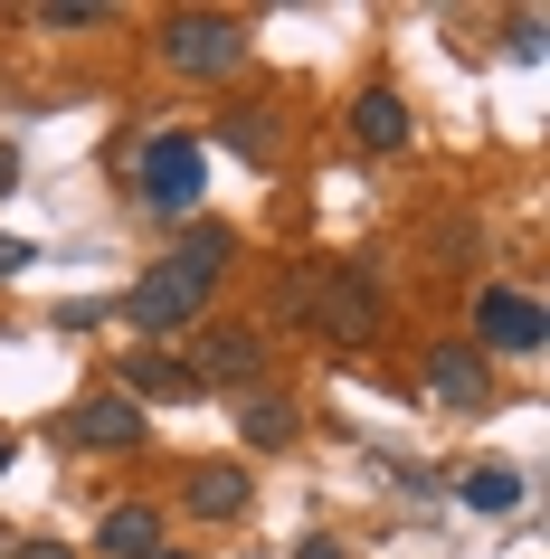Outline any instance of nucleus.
I'll use <instances>...</instances> for the list:
<instances>
[{"instance_id": "nucleus-1", "label": "nucleus", "mask_w": 550, "mask_h": 559, "mask_svg": "<svg viewBox=\"0 0 550 559\" xmlns=\"http://www.w3.org/2000/svg\"><path fill=\"white\" fill-rule=\"evenodd\" d=\"M229 257H237V237L219 228V218H200V228L180 237V247H172L162 265H143V275H133V295H124V313H133V323L152 332V342H172V332H190V323H200V304H209V285L229 275Z\"/></svg>"}, {"instance_id": "nucleus-2", "label": "nucleus", "mask_w": 550, "mask_h": 559, "mask_svg": "<svg viewBox=\"0 0 550 559\" xmlns=\"http://www.w3.org/2000/svg\"><path fill=\"white\" fill-rule=\"evenodd\" d=\"M379 323H389V285H379L371 257L314 265V332L323 342H379Z\"/></svg>"}, {"instance_id": "nucleus-3", "label": "nucleus", "mask_w": 550, "mask_h": 559, "mask_svg": "<svg viewBox=\"0 0 550 559\" xmlns=\"http://www.w3.org/2000/svg\"><path fill=\"white\" fill-rule=\"evenodd\" d=\"M162 58L180 76H229V67H247V20H229V10H172L162 20Z\"/></svg>"}, {"instance_id": "nucleus-4", "label": "nucleus", "mask_w": 550, "mask_h": 559, "mask_svg": "<svg viewBox=\"0 0 550 559\" xmlns=\"http://www.w3.org/2000/svg\"><path fill=\"white\" fill-rule=\"evenodd\" d=\"M143 200L162 209V218L200 209V143H190V133H162V143H143Z\"/></svg>"}, {"instance_id": "nucleus-5", "label": "nucleus", "mask_w": 550, "mask_h": 559, "mask_svg": "<svg viewBox=\"0 0 550 559\" xmlns=\"http://www.w3.org/2000/svg\"><path fill=\"white\" fill-rule=\"evenodd\" d=\"M257 360H266V342H257L247 323H209L200 352L180 360V370H190L200 389H257Z\"/></svg>"}, {"instance_id": "nucleus-6", "label": "nucleus", "mask_w": 550, "mask_h": 559, "mask_svg": "<svg viewBox=\"0 0 550 559\" xmlns=\"http://www.w3.org/2000/svg\"><path fill=\"white\" fill-rule=\"evenodd\" d=\"M475 332H484L493 352H541V342H550V313L522 295V285H484V295H475Z\"/></svg>"}, {"instance_id": "nucleus-7", "label": "nucleus", "mask_w": 550, "mask_h": 559, "mask_svg": "<svg viewBox=\"0 0 550 559\" xmlns=\"http://www.w3.org/2000/svg\"><path fill=\"white\" fill-rule=\"evenodd\" d=\"M67 437H77V445H105V455H133V445H143V408H133L124 389H95V399L67 408Z\"/></svg>"}, {"instance_id": "nucleus-8", "label": "nucleus", "mask_w": 550, "mask_h": 559, "mask_svg": "<svg viewBox=\"0 0 550 559\" xmlns=\"http://www.w3.org/2000/svg\"><path fill=\"white\" fill-rule=\"evenodd\" d=\"M428 389L446 399V408H484L493 399V370L475 342H428Z\"/></svg>"}, {"instance_id": "nucleus-9", "label": "nucleus", "mask_w": 550, "mask_h": 559, "mask_svg": "<svg viewBox=\"0 0 550 559\" xmlns=\"http://www.w3.org/2000/svg\"><path fill=\"white\" fill-rule=\"evenodd\" d=\"M351 143L361 152H408V105L389 86H361L351 95Z\"/></svg>"}, {"instance_id": "nucleus-10", "label": "nucleus", "mask_w": 550, "mask_h": 559, "mask_svg": "<svg viewBox=\"0 0 550 559\" xmlns=\"http://www.w3.org/2000/svg\"><path fill=\"white\" fill-rule=\"evenodd\" d=\"M180 502H190L200 522H237V512H247V474L237 465H190L180 474Z\"/></svg>"}, {"instance_id": "nucleus-11", "label": "nucleus", "mask_w": 550, "mask_h": 559, "mask_svg": "<svg viewBox=\"0 0 550 559\" xmlns=\"http://www.w3.org/2000/svg\"><path fill=\"white\" fill-rule=\"evenodd\" d=\"M95 540H105V559H152L162 550V512H152V502H115V512L95 522Z\"/></svg>"}, {"instance_id": "nucleus-12", "label": "nucleus", "mask_w": 550, "mask_h": 559, "mask_svg": "<svg viewBox=\"0 0 550 559\" xmlns=\"http://www.w3.org/2000/svg\"><path fill=\"white\" fill-rule=\"evenodd\" d=\"M237 437L247 445H294V408L276 389H247V399H237Z\"/></svg>"}, {"instance_id": "nucleus-13", "label": "nucleus", "mask_w": 550, "mask_h": 559, "mask_svg": "<svg viewBox=\"0 0 550 559\" xmlns=\"http://www.w3.org/2000/svg\"><path fill=\"white\" fill-rule=\"evenodd\" d=\"M456 502H465V512H513V502H522V474L513 465H465L456 474Z\"/></svg>"}, {"instance_id": "nucleus-14", "label": "nucleus", "mask_w": 550, "mask_h": 559, "mask_svg": "<svg viewBox=\"0 0 550 559\" xmlns=\"http://www.w3.org/2000/svg\"><path fill=\"white\" fill-rule=\"evenodd\" d=\"M124 389H152V399H190L200 380H190L180 360H162V352H133V360H124Z\"/></svg>"}, {"instance_id": "nucleus-15", "label": "nucleus", "mask_w": 550, "mask_h": 559, "mask_svg": "<svg viewBox=\"0 0 550 559\" xmlns=\"http://www.w3.org/2000/svg\"><path fill=\"white\" fill-rule=\"evenodd\" d=\"M219 143L247 152V162H276V152H285V133H276L266 115H219Z\"/></svg>"}, {"instance_id": "nucleus-16", "label": "nucleus", "mask_w": 550, "mask_h": 559, "mask_svg": "<svg viewBox=\"0 0 550 559\" xmlns=\"http://www.w3.org/2000/svg\"><path fill=\"white\" fill-rule=\"evenodd\" d=\"M38 20H48V29H95V20H105V0H48Z\"/></svg>"}, {"instance_id": "nucleus-17", "label": "nucleus", "mask_w": 550, "mask_h": 559, "mask_svg": "<svg viewBox=\"0 0 550 559\" xmlns=\"http://www.w3.org/2000/svg\"><path fill=\"white\" fill-rule=\"evenodd\" d=\"M285 323H314V265H294V275H285Z\"/></svg>"}, {"instance_id": "nucleus-18", "label": "nucleus", "mask_w": 550, "mask_h": 559, "mask_svg": "<svg viewBox=\"0 0 550 559\" xmlns=\"http://www.w3.org/2000/svg\"><path fill=\"white\" fill-rule=\"evenodd\" d=\"M30 265H38V247H30V237H0V275H30Z\"/></svg>"}, {"instance_id": "nucleus-19", "label": "nucleus", "mask_w": 550, "mask_h": 559, "mask_svg": "<svg viewBox=\"0 0 550 559\" xmlns=\"http://www.w3.org/2000/svg\"><path fill=\"white\" fill-rule=\"evenodd\" d=\"M0 559H67L58 540H0Z\"/></svg>"}, {"instance_id": "nucleus-20", "label": "nucleus", "mask_w": 550, "mask_h": 559, "mask_svg": "<svg viewBox=\"0 0 550 559\" xmlns=\"http://www.w3.org/2000/svg\"><path fill=\"white\" fill-rule=\"evenodd\" d=\"M20 190V143H0V200Z\"/></svg>"}, {"instance_id": "nucleus-21", "label": "nucleus", "mask_w": 550, "mask_h": 559, "mask_svg": "<svg viewBox=\"0 0 550 559\" xmlns=\"http://www.w3.org/2000/svg\"><path fill=\"white\" fill-rule=\"evenodd\" d=\"M294 559H351V550H342V540H304Z\"/></svg>"}, {"instance_id": "nucleus-22", "label": "nucleus", "mask_w": 550, "mask_h": 559, "mask_svg": "<svg viewBox=\"0 0 550 559\" xmlns=\"http://www.w3.org/2000/svg\"><path fill=\"white\" fill-rule=\"evenodd\" d=\"M0 474H10V437H0Z\"/></svg>"}, {"instance_id": "nucleus-23", "label": "nucleus", "mask_w": 550, "mask_h": 559, "mask_svg": "<svg viewBox=\"0 0 550 559\" xmlns=\"http://www.w3.org/2000/svg\"><path fill=\"white\" fill-rule=\"evenodd\" d=\"M152 559H190V550H152Z\"/></svg>"}]
</instances>
